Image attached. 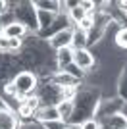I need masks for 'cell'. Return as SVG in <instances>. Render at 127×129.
<instances>
[{
  "label": "cell",
  "mask_w": 127,
  "mask_h": 129,
  "mask_svg": "<svg viewBox=\"0 0 127 129\" xmlns=\"http://www.w3.org/2000/svg\"><path fill=\"white\" fill-rule=\"evenodd\" d=\"M35 10H41V12H50V14H66L62 10V0H35L33 2Z\"/></svg>",
  "instance_id": "cell-9"
},
{
  "label": "cell",
  "mask_w": 127,
  "mask_h": 129,
  "mask_svg": "<svg viewBox=\"0 0 127 129\" xmlns=\"http://www.w3.org/2000/svg\"><path fill=\"white\" fill-rule=\"evenodd\" d=\"M19 129H44L42 127V123H39V121H27V123H21V127Z\"/></svg>",
  "instance_id": "cell-19"
},
{
  "label": "cell",
  "mask_w": 127,
  "mask_h": 129,
  "mask_svg": "<svg viewBox=\"0 0 127 129\" xmlns=\"http://www.w3.org/2000/svg\"><path fill=\"white\" fill-rule=\"evenodd\" d=\"M73 31H75V27H66V29L58 31L56 35H52L48 39V46L52 48V52H58L62 48H69L71 43H73Z\"/></svg>",
  "instance_id": "cell-4"
},
{
  "label": "cell",
  "mask_w": 127,
  "mask_h": 129,
  "mask_svg": "<svg viewBox=\"0 0 127 129\" xmlns=\"http://www.w3.org/2000/svg\"><path fill=\"white\" fill-rule=\"evenodd\" d=\"M21 119L17 118V114L8 108V104L0 98V129H19Z\"/></svg>",
  "instance_id": "cell-5"
},
{
  "label": "cell",
  "mask_w": 127,
  "mask_h": 129,
  "mask_svg": "<svg viewBox=\"0 0 127 129\" xmlns=\"http://www.w3.org/2000/svg\"><path fill=\"white\" fill-rule=\"evenodd\" d=\"M66 121L64 119H54V121H46V123H42L44 129H66Z\"/></svg>",
  "instance_id": "cell-17"
},
{
  "label": "cell",
  "mask_w": 127,
  "mask_h": 129,
  "mask_svg": "<svg viewBox=\"0 0 127 129\" xmlns=\"http://www.w3.org/2000/svg\"><path fill=\"white\" fill-rule=\"evenodd\" d=\"M56 14H50V12H41L37 10V23H39V33L44 31V29H48V27L54 23V19H56Z\"/></svg>",
  "instance_id": "cell-12"
},
{
  "label": "cell",
  "mask_w": 127,
  "mask_h": 129,
  "mask_svg": "<svg viewBox=\"0 0 127 129\" xmlns=\"http://www.w3.org/2000/svg\"><path fill=\"white\" fill-rule=\"evenodd\" d=\"M54 119H62L56 106H41L39 112L35 114V121H39V123H46V121H54Z\"/></svg>",
  "instance_id": "cell-10"
},
{
  "label": "cell",
  "mask_w": 127,
  "mask_h": 129,
  "mask_svg": "<svg viewBox=\"0 0 127 129\" xmlns=\"http://www.w3.org/2000/svg\"><path fill=\"white\" fill-rule=\"evenodd\" d=\"M79 6L87 12V14L96 12V2H94V0H79Z\"/></svg>",
  "instance_id": "cell-18"
},
{
  "label": "cell",
  "mask_w": 127,
  "mask_h": 129,
  "mask_svg": "<svg viewBox=\"0 0 127 129\" xmlns=\"http://www.w3.org/2000/svg\"><path fill=\"white\" fill-rule=\"evenodd\" d=\"M79 129H100V121L94 118H89V119H85V121H81Z\"/></svg>",
  "instance_id": "cell-16"
},
{
  "label": "cell",
  "mask_w": 127,
  "mask_h": 129,
  "mask_svg": "<svg viewBox=\"0 0 127 129\" xmlns=\"http://www.w3.org/2000/svg\"><path fill=\"white\" fill-rule=\"evenodd\" d=\"M116 8L127 17V0H119V2H116Z\"/></svg>",
  "instance_id": "cell-20"
},
{
  "label": "cell",
  "mask_w": 127,
  "mask_h": 129,
  "mask_svg": "<svg viewBox=\"0 0 127 129\" xmlns=\"http://www.w3.org/2000/svg\"><path fill=\"white\" fill-rule=\"evenodd\" d=\"M12 83H14V87L17 89V92H21V94H25V96H29V94H35L39 89V77L35 71H29V70H23L19 71V73H16L14 75V79H12Z\"/></svg>",
  "instance_id": "cell-1"
},
{
  "label": "cell",
  "mask_w": 127,
  "mask_h": 129,
  "mask_svg": "<svg viewBox=\"0 0 127 129\" xmlns=\"http://www.w3.org/2000/svg\"><path fill=\"white\" fill-rule=\"evenodd\" d=\"M23 104H25L27 108H31L35 114H37V112H39V108L42 106V104H41V98H39L37 94H29V96L23 100Z\"/></svg>",
  "instance_id": "cell-15"
},
{
  "label": "cell",
  "mask_w": 127,
  "mask_h": 129,
  "mask_svg": "<svg viewBox=\"0 0 127 129\" xmlns=\"http://www.w3.org/2000/svg\"><path fill=\"white\" fill-rule=\"evenodd\" d=\"M66 129H79V127H75V125H69V123H68V125H66Z\"/></svg>",
  "instance_id": "cell-21"
},
{
  "label": "cell",
  "mask_w": 127,
  "mask_h": 129,
  "mask_svg": "<svg viewBox=\"0 0 127 129\" xmlns=\"http://www.w3.org/2000/svg\"><path fill=\"white\" fill-rule=\"evenodd\" d=\"M2 35L8 39H21V41H25L29 35H33L31 31H29V27L23 25L21 21H16V23H12V25L4 27L2 29Z\"/></svg>",
  "instance_id": "cell-6"
},
{
  "label": "cell",
  "mask_w": 127,
  "mask_h": 129,
  "mask_svg": "<svg viewBox=\"0 0 127 129\" xmlns=\"http://www.w3.org/2000/svg\"><path fill=\"white\" fill-rule=\"evenodd\" d=\"M98 121H100V129H127V118L123 114H114Z\"/></svg>",
  "instance_id": "cell-7"
},
{
  "label": "cell",
  "mask_w": 127,
  "mask_h": 129,
  "mask_svg": "<svg viewBox=\"0 0 127 129\" xmlns=\"http://www.w3.org/2000/svg\"><path fill=\"white\" fill-rule=\"evenodd\" d=\"M114 46H116L117 50L127 52V25H121V27H119V31H117L116 39H114Z\"/></svg>",
  "instance_id": "cell-13"
},
{
  "label": "cell",
  "mask_w": 127,
  "mask_h": 129,
  "mask_svg": "<svg viewBox=\"0 0 127 129\" xmlns=\"http://www.w3.org/2000/svg\"><path fill=\"white\" fill-rule=\"evenodd\" d=\"M56 108H58L60 118H62L66 123H69V119H71V116H73V110H75L73 100H60V102L56 104Z\"/></svg>",
  "instance_id": "cell-11"
},
{
  "label": "cell",
  "mask_w": 127,
  "mask_h": 129,
  "mask_svg": "<svg viewBox=\"0 0 127 129\" xmlns=\"http://www.w3.org/2000/svg\"><path fill=\"white\" fill-rule=\"evenodd\" d=\"M73 64L81 71L89 73V71H92L98 66V62H96L94 54L90 52V48H79V50H73Z\"/></svg>",
  "instance_id": "cell-3"
},
{
  "label": "cell",
  "mask_w": 127,
  "mask_h": 129,
  "mask_svg": "<svg viewBox=\"0 0 127 129\" xmlns=\"http://www.w3.org/2000/svg\"><path fill=\"white\" fill-rule=\"evenodd\" d=\"M71 48H73V50L89 48V46H87V33L75 29V31H73V43H71Z\"/></svg>",
  "instance_id": "cell-14"
},
{
  "label": "cell",
  "mask_w": 127,
  "mask_h": 129,
  "mask_svg": "<svg viewBox=\"0 0 127 129\" xmlns=\"http://www.w3.org/2000/svg\"><path fill=\"white\" fill-rule=\"evenodd\" d=\"M54 62H56V68L58 71H64L68 66L73 64V48H62L58 52H54Z\"/></svg>",
  "instance_id": "cell-8"
},
{
  "label": "cell",
  "mask_w": 127,
  "mask_h": 129,
  "mask_svg": "<svg viewBox=\"0 0 127 129\" xmlns=\"http://www.w3.org/2000/svg\"><path fill=\"white\" fill-rule=\"evenodd\" d=\"M16 19L29 27V31H31L33 35H39L37 10H35L33 2H21L19 0V4H17V8H16Z\"/></svg>",
  "instance_id": "cell-2"
}]
</instances>
